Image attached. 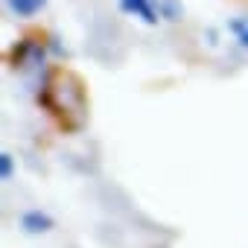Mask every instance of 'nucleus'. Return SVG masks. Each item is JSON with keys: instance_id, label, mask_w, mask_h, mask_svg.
Listing matches in <instances>:
<instances>
[{"instance_id": "nucleus-1", "label": "nucleus", "mask_w": 248, "mask_h": 248, "mask_svg": "<svg viewBox=\"0 0 248 248\" xmlns=\"http://www.w3.org/2000/svg\"><path fill=\"white\" fill-rule=\"evenodd\" d=\"M38 105L56 120L62 132L73 135L88 123V85L76 70L56 64L44 73Z\"/></svg>"}, {"instance_id": "nucleus-2", "label": "nucleus", "mask_w": 248, "mask_h": 248, "mask_svg": "<svg viewBox=\"0 0 248 248\" xmlns=\"http://www.w3.org/2000/svg\"><path fill=\"white\" fill-rule=\"evenodd\" d=\"M6 59H9V67L24 70V67H32V64H41V62H44V47H41L38 41L24 38V41H18V44L9 50Z\"/></svg>"}, {"instance_id": "nucleus-3", "label": "nucleus", "mask_w": 248, "mask_h": 248, "mask_svg": "<svg viewBox=\"0 0 248 248\" xmlns=\"http://www.w3.org/2000/svg\"><path fill=\"white\" fill-rule=\"evenodd\" d=\"M120 12H126V15L143 21L146 27H155L161 21V15L155 9V0H120Z\"/></svg>"}, {"instance_id": "nucleus-4", "label": "nucleus", "mask_w": 248, "mask_h": 248, "mask_svg": "<svg viewBox=\"0 0 248 248\" xmlns=\"http://www.w3.org/2000/svg\"><path fill=\"white\" fill-rule=\"evenodd\" d=\"M53 228H56L53 216H50V213H44V210H38V207H32V210H24V213H21V231H24V233H30V236L50 233Z\"/></svg>"}, {"instance_id": "nucleus-5", "label": "nucleus", "mask_w": 248, "mask_h": 248, "mask_svg": "<svg viewBox=\"0 0 248 248\" xmlns=\"http://www.w3.org/2000/svg\"><path fill=\"white\" fill-rule=\"evenodd\" d=\"M47 3H50V0H6L9 12L18 15V18H35Z\"/></svg>"}, {"instance_id": "nucleus-6", "label": "nucleus", "mask_w": 248, "mask_h": 248, "mask_svg": "<svg viewBox=\"0 0 248 248\" xmlns=\"http://www.w3.org/2000/svg\"><path fill=\"white\" fill-rule=\"evenodd\" d=\"M155 9H158L161 21H170V24H178V21L184 18L181 0H155Z\"/></svg>"}, {"instance_id": "nucleus-7", "label": "nucleus", "mask_w": 248, "mask_h": 248, "mask_svg": "<svg viewBox=\"0 0 248 248\" xmlns=\"http://www.w3.org/2000/svg\"><path fill=\"white\" fill-rule=\"evenodd\" d=\"M228 32L236 38V44H239L242 50H248V18H236V21H231V24H228Z\"/></svg>"}, {"instance_id": "nucleus-8", "label": "nucleus", "mask_w": 248, "mask_h": 248, "mask_svg": "<svg viewBox=\"0 0 248 248\" xmlns=\"http://www.w3.org/2000/svg\"><path fill=\"white\" fill-rule=\"evenodd\" d=\"M12 175H15V158L9 152H0V178L9 181Z\"/></svg>"}]
</instances>
